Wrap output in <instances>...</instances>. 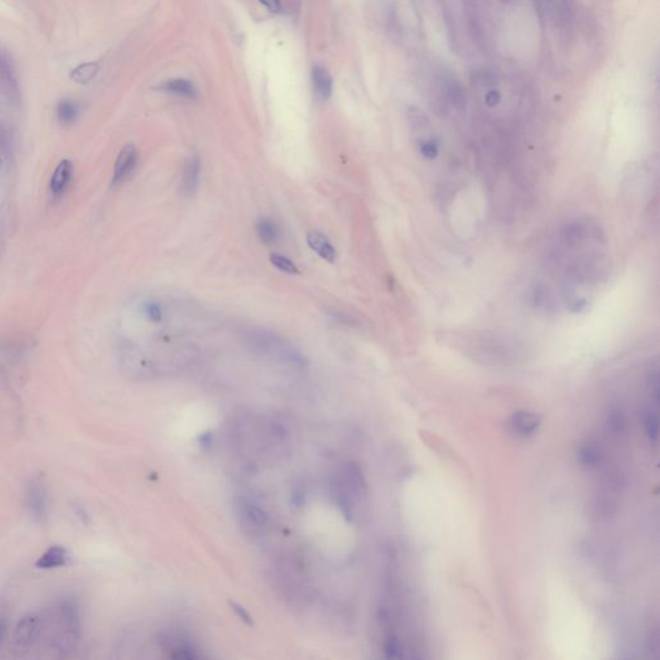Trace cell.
Segmentation results:
<instances>
[{"label":"cell","mask_w":660,"mask_h":660,"mask_svg":"<svg viewBox=\"0 0 660 660\" xmlns=\"http://www.w3.org/2000/svg\"><path fill=\"white\" fill-rule=\"evenodd\" d=\"M312 83L314 91L320 99H329L333 93V79L330 74L321 66H315L312 69Z\"/></svg>","instance_id":"cell-13"},{"label":"cell","mask_w":660,"mask_h":660,"mask_svg":"<svg viewBox=\"0 0 660 660\" xmlns=\"http://www.w3.org/2000/svg\"><path fill=\"white\" fill-rule=\"evenodd\" d=\"M8 634V621L4 615L0 614V646L6 640Z\"/></svg>","instance_id":"cell-24"},{"label":"cell","mask_w":660,"mask_h":660,"mask_svg":"<svg viewBox=\"0 0 660 660\" xmlns=\"http://www.w3.org/2000/svg\"><path fill=\"white\" fill-rule=\"evenodd\" d=\"M139 164V151L134 145H126L121 149L114 168L113 186H120L132 176Z\"/></svg>","instance_id":"cell-6"},{"label":"cell","mask_w":660,"mask_h":660,"mask_svg":"<svg viewBox=\"0 0 660 660\" xmlns=\"http://www.w3.org/2000/svg\"><path fill=\"white\" fill-rule=\"evenodd\" d=\"M609 426L614 432H621L624 429V419L621 414V411H614L610 418H609Z\"/></svg>","instance_id":"cell-23"},{"label":"cell","mask_w":660,"mask_h":660,"mask_svg":"<svg viewBox=\"0 0 660 660\" xmlns=\"http://www.w3.org/2000/svg\"><path fill=\"white\" fill-rule=\"evenodd\" d=\"M270 261L271 264H274V266H275L278 270L281 271V272H286V274H291V275L299 274V270H298L296 264H293L289 258L284 257V256H281V254L272 253L270 256Z\"/></svg>","instance_id":"cell-19"},{"label":"cell","mask_w":660,"mask_h":660,"mask_svg":"<svg viewBox=\"0 0 660 660\" xmlns=\"http://www.w3.org/2000/svg\"><path fill=\"white\" fill-rule=\"evenodd\" d=\"M264 7L267 8L270 12H280L281 9V4H280V0H259Z\"/></svg>","instance_id":"cell-25"},{"label":"cell","mask_w":660,"mask_h":660,"mask_svg":"<svg viewBox=\"0 0 660 660\" xmlns=\"http://www.w3.org/2000/svg\"><path fill=\"white\" fill-rule=\"evenodd\" d=\"M25 499L27 512L34 521L46 522L49 515V493L41 476H34L27 482Z\"/></svg>","instance_id":"cell-4"},{"label":"cell","mask_w":660,"mask_h":660,"mask_svg":"<svg viewBox=\"0 0 660 660\" xmlns=\"http://www.w3.org/2000/svg\"><path fill=\"white\" fill-rule=\"evenodd\" d=\"M232 608H234V610H235V611L238 613L239 616H240V618H241V619H243V621H244L245 623H248V624H251V615L248 614V613L245 611L244 609L240 608V606H238V605H235V604L232 605Z\"/></svg>","instance_id":"cell-26"},{"label":"cell","mask_w":660,"mask_h":660,"mask_svg":"<svg viewBox=\"0 0 660 660\" xmlns=\"http://www.w3.org/2000/svg\"><path fill=\"white\" fill-rule=\"evenodd\" d=\"M43 621L46 646L53 658H69L83 639V615L74 597H61L53 602Z\"/></svg>","instance_id":"cell-1"},{"label":"cell","mask_w":660,"mask_h":660,"mask_svg":"<svg viewBox=\"0 0 660 660\" xmlns=\"http://www.w3.org/2000/svg\"><path fill=\"white\" fill-rule=\"evenodd\" d=\"M8 139L7 132L3 126H0V171L6 164V156H7Z\"/></svg>","instance_id":"cell-22"},{"label":"cell","mask_w":660,"mask_h":660,"mask_svg":"<svg viewBox=\"0 0 660 660\" xmlns=\"http://www.w3.org/2000/svg\"><path fill=\"white\" fill-rule=\"evenodd\" d=\"M73 171L74 165L70 160H62L60 164L57 165V168L53 172L51 184H49V189H51L53 196L59 198L66 191L71 177H73Z\"/></svg>","instance_id":"cell-9"},{"label":"cell","mask_w":660,"mask_h":660,"mask_svg":"<svg viewBox=\"0 0 660 660\" xmlns=\"http://www.w3.org/2000/svg\"><path fill=\"white\" fill-rule=\"evenodd\" d=\"M253 349L291 365H304V359L286 339L267 330H251L245 334Z\"/></svg>","instance_id":"cell-2"},{"label":"cell","mask_w":660,"mask_h":660,"mask_svg":"<svg viewBox=\"0 0 660 660\" xmlns=\"http://www.w3.org/2000/svg\"><path fill=\"white\" fill-rule=\"evenodd\" d=\"M578 456H579L581 464L589 466V467H594V466H596V463L599 462V451H597V448L594 446V444L583 445L579 449Z\"/></svg>","instance_id":"cell-20"},{"label":"cell","mask_w":660,"mask_h":660,"mask_svg":"<svg viewBox=\"0 0 660 660\" xmlns=\"http://www.w3.org/2000/svg\"><path fill=\"white\" fill-rule=\"evenodd\" d=\"M79 115V109L78 105L73 101H61L57 106V118L62 124H73Z\"/></svg>","instance_id":"cell-17"},{"label":"cell","mask_w":660,"mask_h":660,"mask_svg":"<svg viewBox=\"0 0 660 660\" xmlns=\"http://www.w3.org/2000/svg\"><path fill=\"white\" fill-rule=\"evenodd\" d=\"M163 89L179 97H184V99H195L196 96V88L194 86L191 81L186 79L169 80L164 83Z\"/></svg>","instance_id":"cell-15"},{"label":"cell","mask_w":660,"mask_h":660,"mask_svg":"<svg viewBox=\"0 0 660 660\" xmlns=\"http://www.w3.org/2000/svg\"><path fill=\"white\" fill-rule=\"evenodd\" d=\"M256 230L258 238L261 239V241H264V244H275L280 238L278 225L270 218H261L256 225Z\"/></svg>","instance_id":"cell-14"},{"label":"cell","mask_w":660,"mask_h":660,"mask_svg":"<svg viewBox=\"0 0 660 660\" xmlns=\"http://www.w3.org/2000/svg\"><path fill=\"white\" fill-rule=\"evenodd\" d=\"M307 243L311 249L315 251L319 257L323 258L324 261L333 264L337 259L336 248L331 245L329 239L323 235L321 232L311 231L307 235Z\"/></svg>","instance_id":"cell-10"},{"label":"cell","mask_w":660,"mask_h":660,"mask_svg":"<svg viewBox=\"0 0 660 660\" xmlns=\"http://www.w3.org/2000/svg\"><path fill=\"white\" fill-rule=\"evenodd\" d=\"M200 172H201L200 156L196 152H192L191 155L187 159V161H186L185 168H184V176H182L181 192H182V195L185 198H190L198 190Z\"/></svg>","instance_id":"cell-7"},{"label":"cell","mask_w":660,"mask_h":660,"mask_svg":"<svg viewBox=\"0 0 660 660\" xmlns=\"http://www.w3.org/2000/svg\"><path fill=\"white\" fill-rule=\"evenodd\" d=\"M645 429H646L647 436L649 439L653 441V443H656L658 440V416L654 413H649L645 419Z\"/></svg>","instance_id":"cell-21"},{"label":"cell","mask_w":660,"mask_h":660,"mask_svg":"<svg viewBox=\"0 0 660 660\" xmlns=\"http://www.w3.org/2000/svg\"><path fill=\"white\" fill-rule=\"evenodd\" d=\"M99 65L97 62H86L75 67L70 73V79L78 84H88L97 75Z\"/></svg>","instance_id":"cell-16"},{"label":"cell","mask_w":660,"mask_h":660,"mask_svg":"<svg viewBox=\"0 0 660 660\" xmlns=\"http://www.w3.org/2000/svg\"><path fill=\"white\" fill-rule=\"evenodd\" d=\"M70 552L62 546H51L39 556L36 560V568L41 570L64 568L70 562Z\"/></svg>","instance_id":"cell-8"},{"label":"cell","mask_w":660,"mask_h":660,"mask_svg":"<svg viewBox=\"0 0 660 660\" xmlns=\"http://www.w3.org/2000/svg\"><path fill=\"white\" fill-rule=\"evenodd\" d=\"M43 634V618L29 613L21 618L12 634V649L16 656L24 658L33 650Z\"/></svg>","instance_id":"cell-3"},{"label":"cell","mask_w":660,"mask_h":660,"mask_svg":"<svg viewBox=\"0 0 660 660\" xmlns=\"http://www.w3.org/2000/svg\"><path fill=\"white\" fill-rule=\"evenodd\" d=\"M75 515L79 517L80 521L84 522V524H86V522H88V514H86V509H83L81 506H78V507H75Z\"/></svg>","instance_id":"cell-27"},{"label":"cell","mask_w":660,"mask_h":660,"mask_svg":"<svg viewBox=\"0 0 660 660\" xmlns=\"http://www.w3.org/2000/svg\"><path fill=\"white\" fill-rule=\"evenodd\" d=\"M142 314L151 323H160L163 320V316H164L163 307L154 299L146 301L142 304Z\"/></svg>","instance_id":"cell-18"},{"label":"cell","mask_w":660,"mask_h":660,"mask_svg":"<svg viewBox=\"0 0 660 660\" xmlns=\"http://www.w3.org/2000/svg\"><path fill=\"white\" fill-rule=\"evenodd\" d=\"M239 515L245 524L251 528H262L266 524V514L264 509L249 499H241L238 504Z\"/></svg>","instance_id":"cell-11"},{"label":"cell","mask_w":660,"mask_h":660,"mask_svg":"<svg viewBox=\"0 0 660 660\" xmlns=\"http://www.w3.org/2000/svg\"><path fill=\"white\" fill-rule=\"evenodd\" d=\"M0 96L9 105H20L21 89L14 61L4 51H0Z\"/></svg>","instance_id":"cell-5"},{"label":"cell","mask_w":660,"mask_h":660,"mask_svg":"<svg viewBox=\"0 0 660 660\" xmlns=\"http://www.w3.org/2000/svg\"><path fill=\"white\" fill-rule=\"evenodd\" d=\"M511 424L519 435H533L541 424V418L529 411H517L511 419Z\"/></svg>","instance_id":"cell-12"}]
</instances>
